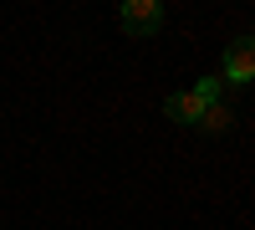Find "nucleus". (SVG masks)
<instances>
[{
    "mask_svg": "<svg viewBox=\"0 0 255 230\" xmlns=\"http://www.w3.org/2000/svg\"><path fill=\"white\" fill-rule=\"evenodd\" d=\"M245 82H255V36L230 41L225 51V87H245Z\"/></svg>",
    "mask_w": 255,
    "mask_h": 230,
    "instance_id": "nucleus-1",
    "label": "nucleus"
},
{
    "mask_svg": "<svg viewBox=\"0 0 255 230\" xmlns=\"http://www.w3.org/2000/svg\"><path fill=\"white\" fill-rule=\"evenodd\" d=\"M118 20H123V31H133V36H153L163 26V5L158 0H123Z\"/></svg>",
    "mask_w": 255,
    "mask_h": 230,
    "instance_id": "nucleus-2",
    "label": "nucleus"
},
{
    "mask_svg": "<svg viewBox=\"0 0 255 230\" xmlns=\"http://www.w3.org/2000/svg\"><path fill=\"white\" fill-rule=\"evenodd\" d=\"M163 108H168V118H174V123H189V128H199V118H204V102H199L194 92H174Z\"/></svg>",
    "mask_w": 255,
    "mask_h": 230,
    "instance_id": "nucleus-3",
    "label": "nucleus"
},
{
    "mask_svg": "<svg viewBox=\"0 0 255 230\" xmlns=\"http://www.w3.org/2000/svg\"><path fill=\"white\" fill-rule=\"evenodd\" d=\"M230 123H235V108H230V102H209L204 118H199V128L204 133H230Z\"/></svg>",
    "mask_w": 255,
    "mask_h": 230,
    "instance_id": "nucleus-4",
    "label": "nucleus"
},
{
    "mask_svg": "<svg viewBox=\"0 0 255 230\" xmlns=\"http://www.w3.org/2000/svg\"><path fill=\"white\" fill-rule=\"evenodd\" d=\"M189 92H194V97L204 102V108H209V102H220V97H225V77H199Z\"/></svg>",
    "mask_w": 255,
    "mask_h": 230,
    "instance_id": "nucleus-5",
    "label": "nucleus"
}]
</instances>
